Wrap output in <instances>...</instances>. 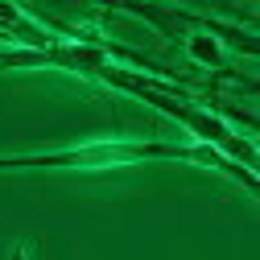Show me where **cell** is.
Here are the masks:
<instances>
[{
    "instance_id": "obj_1",
    "label": "cell",
    "mask_w": 260,
    "mask_h": 260,
    "mask_svg": "<svg viewBox=\"0 0 260 260\" xmlns=\"http://www.w3.org/2000/svg\"><path fill=\"white\" fill-rule=\"evenodd\" d=\"M100 83L120 87V91H128V95H137V100H145L149 108H157V112H166L170 120H178V124H182V128H186V133L199 141V145H211V149L227 153L232 161H240L244 170H252V174H256L260 157H256L252 137H248V133L240 137V133H236V128L227 124L223 116H215V112H207V108H199V104H190L174 83L153 79V75H137V71H124V67H116V62L100 71Z\"/></svg>"
},
{
    "instance_id": "obj_2",
    "label": "cell",
    "mask_w": 260,
    "mask_h": 260,
    "mask_svg": "<svg viewBox=\"0 0 260 260\" xmlns=\"http://www.w3.org/2000/svg\"><path fill=\"white\" fill-rule=\"evenodd\" d=\"M182 50L186 58L194 62V67H207V71H223L227 67V50L215 34H207V29H194V34L182 38Z\"/></svg>"
},
{
    "instance_id": "obj_3",
    "label": "cell",
    "mask_w": 260,
    "mask_h": 260,
    "mask_svg": "<svg viewBox=\"0 0 260 260\" xmlns=\"http://www.w3.org/2000/svg\"><path fill=\"white\" fill-rule=\"evenodd\" d=\"M38 252V244H13L9 248V256H34Z\"/></svg>"
}]
</instances>
